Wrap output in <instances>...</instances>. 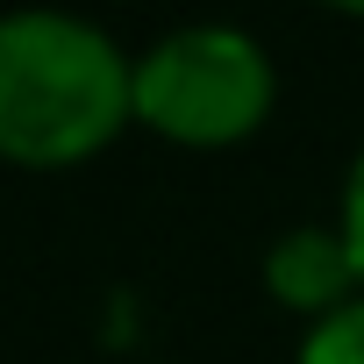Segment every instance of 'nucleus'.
Segmentation results:
<instances>
[{
	"mask_svg": "<svg viewBox=\"0 0 364 364\" xmlns=\"http://www.w3.org/2000/svg\"><path fill=\"white\" fill-rule=\"evenodd\" d=\"M264 286H272L279 307L307 314V328L343 314L350 300H364V272H357V250H350L343 222H293L286 236H272Z\"/></svg>",
	"mask_w": 364,
	"mask_h": 364,
	"instance_id": "obj_3",
	"label": "nucleus"
},
{
	"mask_svg": "<svg viewBox=\"0 0 364 364\" xmlns=\"http://www.w3.org/2000/svg\"><path fill=\"white\" fill-rule=\"evenodd\" d=\"M136 122V58L86 15L15 8L0 15V157L65 171Z\"/></svg>",
	"mask_w": 364,
	"mask_h": 364,
	"instance_id": "obj_1",
	"label": "nucleus"
},
{
	"mask_svg": "<svg viewBox=\"0 0 364 364\" xmlns=\"http://www.w3.org/2000/svg\"><path fill=\"white\" fill-rule=\"evenodd\" d=\"M336 222H343V236H350V250H357V272H364V150H357L350 171H343V208H336Z\"/></svg>",
	"mask_w": 364,
	"mask_h": 364,
	"instance_id": "obj_5",
	"label": "nucleus"
},
{
	"mask_svg": "<svg viewBox=\"0 0 364 364\" xmlns=\"http://www.w3.org/2000/svg\"><path fill=\"white\" fill-rule=\"evenodd\" d=\"M279 100L272 50L236 22H186L136 50V122L164 143L222 150L264 129Z\"/></svg>",
	"mask_w": 364,
	"mask_h": 364,
	"instance_id": "obj_2",
	"label": "nucleus"
},
{
	"mask_svg": "<svg viewBox=\"0 0 364 364\" xmlns=\"http://www.w3.org/2000/svg\"><path fill=\"white\" fill-rule=\"evenodd\" d=\"M293 364H364V300H350L343 314L314 321L300 336V357Z\"/></svg>",
	"mask_w": 364,
	"mask_h": 364,
	"instance_id": "obj_4",
	"label": "nucleus"
}]
</instances>
